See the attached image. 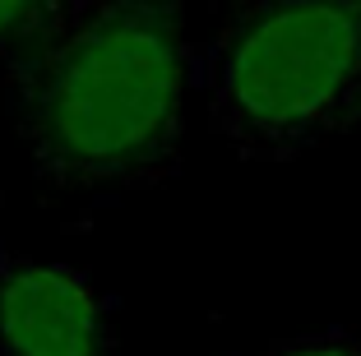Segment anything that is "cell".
I'll use <instances>...</instances> for the list:
<instances>
[{
	"instance_id": "obj_1",
	"label": "cell",
	"mask_w": 361,
	"mask_h": 356,
	"mask_svg": "<svg viewBox=\"0 0 361 356\" xmlns=\"http://www.w3.org/2000/svg\"><path fill=\"white\" fill-rule=\"evenodd\" d=\"M185 93V61L171 23L121 10L61 47L37 97L42 139L70 167H126L171 135Z\"/></svg>"
},
{
	"instance_id": "obj_2",
	"label": "cell",
	"mask_w": 361,
	"mask_h": 356,
	"mask_svg": "<svg viewBox=\"0 0 361 356\" xmlns=\"http://www.w3.org/2000/svg\"><path fill=\"white\" fill-rule=\"evenodd\" d=\"M361 74V10L348 0H283L232 42L213 125L274 148L315 130Z\"/></svg>"
},
{
	"instance_id": "obj_3",
	"label": "cell",
	"mask_w": 361,
	"mask_h": 356,
	"mask_svg": "<svg viewBox=\"0 0 361 356\" xmlns=\"http://www.w3.org/2000/svg\"><path fill=\"white\" fill-rule=\"evenodd\" d=\"M0 347L10 356H102V301L70 269L19 264L0 278Z\"/></svg>"
},
{
	"instance_id": "obj_4",
	"label": "cell",
	"mask_w": 361,
	"mask_h": 356,
	"mask_svg": "<svg viewBox=\"0 0 361 356\" xmlns=\"http://www.w3.org/2000/svg\"><path fill=\"white\" fill-rule=\"evenodd\" d=\"M264 356H361V338H301V343L274 347Z\"/></svg>"
},
{
	"instance_id": "obj_5",
	"label": "cell",
	"mask_w": 361,
	"mask_h": 356,
	"mask_svg": "<svg viewBox=\"0 0 361 356\" xmlns=\"http://www.w3.org/2000/svg\"><path fill=\"white\" fill-rule=\"evenodd\" d=\"M28 10H32V0H0V37H5L14 23H23Z\"/></svg>"
}]
</instances>
